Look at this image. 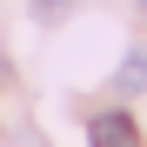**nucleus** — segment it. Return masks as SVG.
Segmentation results:
<instances>
[{"label":"nucleus","instance_id":"1","mask_svg":"<svg viewBox=\"0 0 147 147\" xmlns=\"http://www.w3.org/2000/svg\"><path fill=\"white\" fill-rule=\"evenodd\" d=\"M87 147H140L134 114H127V107H107V114H94V120H87Z\"/></svg>","mask_w":147,"mask_h":147},{"label":"nucleus","instance_id":"2","mask_svg":"<svg viewBox=\"0 0 147 147\" xmlns=\"http://www.w3.org/2000/svg\"><path fill=\"white\" fill-rule=\"evenodd\" d=\"M114 87H120V94H140V87H147V54H127V60H120Z\"/></svg>","mask_w":147,"mask_h":147},{"label":"nucleus","instance_id":"3","mask_svg":"<svg viewBox=\"0 0 147 147\" xmlns=\"http://www.w3.org/2000/svg\"><path fill=\"white\" fill-rule=\"evenodd\" d=\"M67 7H74V0H34V13H40V20H60Z\"/></svg>","mask_w":147,"mask_h":147}]
</instances>
